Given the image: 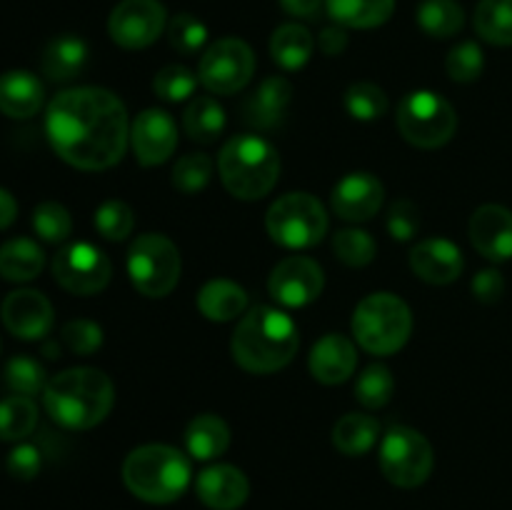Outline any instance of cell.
I'll list each match as a JSON object with an SVG mask.
<instances>
[{"instance_id": "6da1fadb", "label": "cell", "mask_w": 512, "mask_h": 510, "mask_svg": "<svg viewBox=\"0 0 512 510\" xmlns=\"http://www.w3.org/2000/svg\"><path fill=\"white\" fill-rule=\"evenodd\" d=\"M45 133L55 153L73 168L108 170L128 148V110L110 90L80 85L50 100Z\"/></svg>"}, {"instance_id": "7a4b0ae2", "label": "cell", "mask_w": 512, "mask_h": 510, "mask_svg": "<svg viewBox=\"0 0 512 510\" xmlns=\"http://www.w3.org/2000/svg\"><path fill=\"white\" fill-rule=\"evenodd\" d=\"M300 333L288 313L270 305H258L240 318L230 350L235 363L255 375H268L285 368L295 358Z\"/></svg>"}, {"instance_id": "3957f363", "label": "cell", "mask_w": 512, "mask_h": 510, "mask_svg": "<svg viewBox=\"0 0 512 510\" xmlns=\"http://www.w3.org/2000/svg\"><path fill=\"white\" fill-rule=\"evenodd\" d=\"M115 403L113 380L98 368H68L53 375L43 390L50 418L68 430H90L108 418Z\"/></svg>"}, {"instance_id": "277c9868", "label": "cell", "mask_w": 512, "mask_h": 510, "mask_svg": "<svg viewBox=\"0 0 512 510\" xmlns=\"http://www.w3.org/2000/svg\"><path fill=\"white\" fill-rule=\"evenodd\" d=\"M193 468L178 448L165 443L140 445L123 463V483L138 500L150 505L175 503L188 490Z\"/></svg>"}, {"instance_id": "5b68a950", "label": "cell", "mask_w": 512, "mask_h": 510, "mask_svg": "<svg viewBox=\"0 0 512 510\" xmlns=\"http://www.w3.org/2000/svg\"><path fill=\"white\" fill-rule=\"evenodd\" d=\"M220 180L238 200H260L280 178V155L260 135H235L223 145L218 158Z\"/></svg>"}, {"instance_id": "8992f818", "label": "cell", "mask_w": 512, "mask_h": 510, "mask_svg": "<svg viewBox=\"0 0 512 510\" xmlns=\"http://www.w3.org/2000/svg\"><path fill=\"white\" fill-rule=\"evenodd\" d=\"M413 333L408 303L393 293L365 295L353 313V335L370 355H393Z\"/></svg>"}, {"instance_id": "52a82bcc", "label": "cell", "mask_w": 512, "mask_h": 510, "mask_svg": "<svg viewBox=\"0 0 512 510\" xmlns=\"http://www.w3.org/2000/svg\"><path fill=\"white\" fill-rule=\"evenodd\" d=\"M325 205L310 193H288L275 200L265 215L268 235L283 248H313L328 233Z\"/></svg>"}, {"instance_id": "ba28073f", "label": "cell", "mask_w": 512, "mask_h": 510, "mask_svg": "<svg viewBox=\"0 0 512 510\" xmlns=\"http://www.w3.org/2000/svg\"><path fill=\"white\" fill-rule=\"evenodd\" d=\"M180 250L168 235L143 233L128 250V275L145 298H165L180 280Z\"/></svg>"}, {"instance_id": "9c48e42d", "label": "cell", "mask_w": 512, "mask_h": 510, "mask_svg": "<svg viewBox=\"0 0 512 510\" xmlns=\"http://www.w3.org/2000/svg\"><path fill=\"white\" fill-rule=\"evenodd\" d=\"M398 130L410 145L423 150L440 148L458 130L455 108L433 90H413L398 105Z\"/></svg>"}, {"instance_id": "30bf717a", "label": "cell", "mask_w": 512, "mask_h": 510, "mask_svg": "<svg viewBox=\"0 0 512 510\" xmlns=\"http://www.w3.org/2000/svg\"><path fill=\"white\" fill-rule=\"evenodd\" d=\"M380 470L398 488H418L430 478L435 465L433 445L408 425H395L380 440Z\"/></svg>"}, {"instance_id": "8fae6325", "label": "cell", "mask_w": 512, "mask_h": 510, "mask_svg": "<svg viewBox=\"0 0 512 510\" xmlns=\"http://www.w3.org/2000/svg\"><path fill=\"white\" fill-rule=\"evenodd\" d=\"M255 75V55L245 40L220 38L203 53L198 80L215 95H233L243 90Z\"/></svg>"}, {"instance_id": "7c38bea8", "label": "cell", "mask_w": 512, "mask_h": 510, "mask_svg": "<svg viewBox=\"0 0 512 510\" xmlns=\"http://www.w3.org/2000/svg\"><path fill=\"white\" fill-rule=\"evenodd\" d=\"M53 275L60 288L73 295H95L108 288L113 263L93 243H70L53 258Z\"/></svg>"}, {"instance_id": "4fadbf2b", "label": "cell", "mask_w": 512, "mask_h": 510, "mask_svg": "<svg viewBox=\"0 0 512 510\" xmlns=\"http://www.w3.org/2000/svg\"><path fill=\"white\" fill-rule=\"evenodd\" d=\"M168 28V13L160 0H120L108 18L113 43L125 50H143Z\"/></svg>"}, {"instance_id": "5bb4252c", "label": "cell", "mask_w": 512, "mask_h": 510, "mask_svg": "<svg viewBox=\"0 0 512 510\" xmlns=\"http://www.w3.org/2000/svg\"><path fill=\"white\" fill-rule=\"evenodd\" d=\"M325 285L323 268L308 255H288L273 268L268 290L278 303L288 308H305L320 298Z\"/></svg>"}, {"instance_id": "9a60e30c", "label": "cell", "mask_w": 512, "mask_h": 510, "mask_svg": "<svg viewBox=\"0 0 512 510\" xmlns=\"http://www.w3.org/2000/svg\"><path fill=\"white\" fill-rule=\"evenodd\" d=\"M130 145L140 165H163L178 148V125L173 115L160 108H148L130 125Z\"/></svg>"}, {"instance_id": "2e32d148", "label": "cell", "mask_w": 512, "mask_h": 510, "mask_svg": "<svg viewBox=\"0 0 512 510\" xmlns=\"http://www.w3.org/2000/svg\"><path fill=\"white\" fill-rule=\"evenodd\" d=\"M3 325L20 340H40L53 328V305L40 290H13L0 305Z\"/></svg>"}, {"instance_id": "e0dca14e", "label": "cell", "mask_w": 512, "mask_h": 510, "mask_svg": "<svg viewBox=\"0 0 512 510\" xmlns=\"http://www.w3.org/2000/svg\"><path fill=\"white\" fill-rule=\"evenodd\" d=\"M385 188L373 173H348L333 188V210L348 223H363L383 208Z\"/></svg>"}, {"instance_id": "ac0fdd59", "label": "cell", "mask_w": 512, "mask_h": 510, "mask_svg": "<svg viewBox=\"0 0 512 510\" xmlns=\"http://www.w3.org/2000/svg\"><path fill=\"white\" fill-rule=\"evenodd\" d=\"M470 243L493 263L512 258V210L505 205H480L470 218Z\"/></svg>"}, {"instance_id": "d6986e66", "label": "cell", "mask_w": 512, "mask_h": 510, "mask_svg": "<svg viewBox=\"0 0 512 510\" xmlns=\"http://www.w3.org/2000/svg\"><path fill=\"white\" fill-rule=\"evenodd\" d=\"M410 268L430 285H448L463 275V250L448 238H425L410 250Z\"/></svg>"}, {"instance_id": "ffe728a7", "label": "cell", "mask_w": 512, "mask_h": 510, "mask_svg": "<svg viewBox=\"0 0 512 510\" xmlns=\"http://www.w3.org/2000/svg\"><path fill=\"white\" fill-rule=\"evenodd\" d=\"M195 493L200 503L210 510H238L250 495V483L245 473L235 465L215 463L200 470L195 480Z\"/></svg>"}, {"instance_id": "44dd1931", "label": "cell", "mask_w": 512, "mask_h": 510, "mask_svg": "<svg viewBox=\"0 0 512 510\" xmlns=\"http://www.w3.org/2000/svg\"><path fill=\"white\" fill-rule=\"evenodd\" d=\"M310 373L323 385H340L355 373L358 353L353 340L340 333H328L310 350Z\"/></svg>"}, {"instance_id": "7402d4cb", "label": "cell", "mask_w": 512, "mask_h": 510, "mask_svg": "<svg viewBox=\"0 0 512 510\" xmlns=\"http://www.w3.org/2000/svg\"><path fill=\"white\" fill-rule=\"evenodd\" d=\"M290 98H293V85L283 75H270L255 88V93L245 100L243 115L253 128L273 130L283 123L288 113Z\"/></svg>"}, {"instance_id": "603a6c76", "label": "cell", "mask_w": 512, "mask_h": 510, "mask_svg": "<svg viewBox=\"0 0 512 510\" xmlns=\"http://www.w3.org/2000/svg\"><path fill=\"white\" fill-rule=\"evenodd\" d=\"M45 88L28 70H8L0 75V113L8 118H33L43 108Z\"/></svg>"}, {"instance_id": "cb8c5ba5", "label": "cell", "mask_w": 512, "mask_h": 510, "mask_svg": "<svg viewBox=\"0 0 512 510\" xmlns=\"http://www.w3.org/2000/svg\"><path fill=\"white\" fill-rule=\"evenodd\" d=\"M88 55V45H85L83 38H78V35H58V38L45 45L40 68H43L45 78L53 80V83H70L85 70Z\"/></svg>"}, {"instance_id": "d4e9b609", "label": "cell", "mask_w": 512, "mask_h": 510, "mask_svg": "<svg viewBox=\"0 0 512 510\" xmlns=\"http://www.w3.org/2000/svg\"><path fill=\"white\" fill-rule=\"evenodd\" d=\"M198 308L213 323H228V320H235L245 313L248 293H245L243 285L233 283V280H208L198 293Z\"/></svg>"}, {"instance_id": "484cf974", "label": "cell", "mask_w": 512, "mask_h": 510, "mask_svg": "<svg viewBox=\"0 0 512 510\" xmlns=\"http://www.w3.org/2000/svg\"><path fill=\"white\" fill-rule=\"evenodd\" d=\"M45 268V253L35 240L10 238L0 245V278L10 283H28Z\"/></svg>"}, {"instance_id": "4316f807", "label": "cell", "mask_w": 512, "mask_h": 510, "mask_svg": "<svg viewBox=\"0 0 512 510\" xmlns=\"http://www.w3.org/2000/svg\"><path fill=\"white\" fill-rule=\"evenodd\" d=\"M230 428L220 415L203 413L185 428V448L195 460H215L228 450Z\"/></svg>"}, {"instance_id": "83f0119b", "label": "cell", "mask_w": 512, "mask_h": 510, "mask_svg": "<svg viewBox=\"0 0 512 510\" xmlns=\"http://www.w3.org/2000/svg\"><path fill=\"white\" fill-rule=\"evenodd\" d=\"M315 38L305 25L285 23L270 38V55L283 70H300L313 58Z\"/></svg>"}, {"instance_id": "f1b7e54d", "label": "cell", "mask_w": 512, "mask_h": 510, "mask_svg": "<svg viewBox=\"0 0 512 510\" xmlns=\"http://www.w3.org/2000/svg\"><path fill=\"white\" fill-rule=\"evenodd\" d=\"M330 18L343 28H378L388 23L395 0H325Z\"/></svg>"}, {"instance_id": "f546056e", "label": "cell", "mask_w": 512, "mask_h": 510, "mask_svg": "<svg viewBox=\"0 0 512 510\" xmlns=\"http://www.w3.org/2000/svg\"><path fill=\"white\" fill-rule=\"evenodd\" d=\"M380 438V423L368 413H348L335 423L333 445L348 458H358L375 448Z\"/></svg>"}, {"instance_id": "4dcf8cb0", "label": "cell", "mask_w": 512, "mask_h": 510, "mask_svg": "<svg viewBox=\"0 0 512 510\" xmlns=\"http://www.w3.org/2000/svg\"><path fill=\"white\" fill-rule=\"evenodd\" d=\"M183 128L190 140L215 143L225 130V108L213 95H198L185 108Z\"/></svg>"}, {"instance_id": "1f68e13d", "label": "cell", "mask_w": 512, "mask_h": 510, "mask_svg": "<svg viewBox=\"0 0 512 510\" xmlns=\"http://www.w3.org/2000/svg\"><path fill=\"white\" fill-rule=\"evenodd\" d=\"M475 30L490 45H512V0H480L475 8Z\"/></svg>"}, {"instance_id": "d6a6232c", "label": "cell", "mask_w": 512, "mask_h": 510, "mask_svg": "<svg viewBox=\"0 0 512 510\" xmlns=\"http://www.w3.org/2000/svg\"><path fill=\"white\" fill-rule=\"evenodd\" d=\"M415 18L430 38H453L465 25V13L458 0H423Z\"/></svg>"}, {"instance_id": "836d02e7", "label": "cell", "mask_w": 512, "mask_h": 510, "mask_svg": "<svg viewBox=\"0 0 512 510\" xmlns=\"http://www.w3.org/2000/svg\"><path fill=\"white\" fill-rule=\"evenodd\" d=\"M38 425V408L28 395H8L0 400V440L15 443L28 438Z\"/></svg>"}, {"instance_id": "e575fe53", "label": "cell", "mask_w": 512, "mask_h": 510, "mask_svg": "<svg viewBox=\"0 0 512 510\" xmlns=\"http://www.w3.org/2000/svg\"><path fill=\"white\" fill-rule=\"evenodd\" d=\"M395 393V378L390 373L388 365L373 363L360 373L358 383H355V398L360 400V405L370 410L385 408L390 403Z\"/></svg>"}, {"instance_id": "d590c367", "label": "cell", "mask_w": 512, "mask_h": 510, "mask_svg": "<svg viewBox=\"0 0 512 510\" xmlns=\"http://www.w3.org/2000/svg\"><path fill=\"white\" fill-rule=\"evenodd\" d=\"M343 103L350 118L363 120V123L380 120L385 113H388V105H390L385 90L375 83H353L348 90H345Z\"/></svg>"}, {"instance_id": "8d00e7d4", "label": "cell", "mask_w": 512, "mask_h": 510, "mask_svg": "<svg viewBox=\"0 0 512 510\" xmlns=\"http://www.w3.org/2000/svg\"><path fill=\"white\" fill-rule=\"evenodd\" d=\"M333 250L340 263H345L348 268H365L368 263H373L378 245H375L373 235L368 230L345 228L335 233Z\"/></svg>"}, {"instance_id": "74e56055", "label": "cell", "mask_w": 512, "mask_h": 510, "mask_svg": "<svg viewBox=\"0 0 512 510\" xmlns=\"http://www.w3.org/2000/svg\"><path fill=\"white\" fill-rule=\"evenodd\" d=\"M5 383H8V388L15 395H28V398H33V395L45 390L48 375H45V368L35 358H30V355H15L5 365Z\"/></svg>"}, {"instance_id": "f35d334b", "label": "cell", "mask_w": 512, "mask_h": 510, "mask_svg": "<svg viewBox=\"0 0 512 510\" xmlns=\"http://www.w3.org/2000/svg\"><path fill=\"white\" fill-rule=\"evenodd\" d=\"M33 230L45 243H65L73 233V218H70L65 205L55 203V200H45L33 210Z\"/></svg>"}, {"instance_id": "ab89813d", "label": "cell", "mask_w": 512, "mask_h": 510, "mask_svg": "<svg viewBox=\"0 0 512 510\" xmlns=\"http://www.w3.org/2000/svg\"><path fill=\"white\" fill-rule=\"evenodd\" d=\"M135 213L128 203L123 200H105L98 210H95V228L110 243H120L133 233Z\"/></svg>"}, {"instance_id": "60d3db41", "label": "cell", "mask_w": 512, "mask_h": 510, "mask_svg": "<svg viewBox=\"0 0 512 510\" xmlns=\"http://www.w3.org/2000/svg\"><path fill=\"white\" fill-rule=\"evenodd\" d=\"M213 178V160L205 153H188L175 163L173 185L185 195L200 193Z\"/></svg>"}, {"instance_id": "b9f144b4", "label": "cell", "mask_w": 512, "mask_h": 510, "mask_svg": "<svg viewBox=\"0 0 512 510\" xmlns=\"http://www.w3.org/2000/svg\"><path fill=\"white\" fill-rule=\"evenodd\" d=\"M198 88V75L188 70L185 65H165L153 80V90L160 100L168 103H180L188 100Z\"/></svg>"}, {"instance_id": "7bdbcfd3", "label": "cell", "mask_w": 512, "mask_h": 510, "mask_svg": "<svg viewBox=\"0 0 512 510\" xmlns=\"http://www.w3.org/2000/svg\"><path fill=\"white\" fill-rule=\"evenodd\" d=\"M445 70H448V75L455 83H473V80H478L485 70L483 48H480L478 43H473V40L458 43L448 53Z\"/></svg>"}, {"instance_id": "ee69618b", "label": "cell", "mask_w": 512, "mask_h": 510, "mask_svg": "<svg viewBox=\"0 0 512 510\" xmlns=\"http://www.w3.org/2000/svg\"><path fill=\"white\" fill-rule=\"evenodd\" d=\"M168 40L178 53L195 55L208 43V28L200 18L190 13H178L168 23Z\"/></svg>"}, {"instance_id": "f6af8a7d", "label": "cell", "mask_w": 512, "mask_h": 510, "mask_svg": "<svg viewBox=\"0 0 512 510\" xmlns=\"http://www.w3.org/2000/svg\"><path fill=\"white\" fill-rule=\"evenodd\" d=\"M63 343L75 355H93L103 345V328L93 320H70L63 325Z\"/></svg>"}, {"instance_id": "bcb514c9", "label": "cell", "mask_w": 512, "mask_h": 510, "mask_svg": "<svg viewBox=\"0 0 512 510\" xmlns=\"http://www.w3.org/2000/svg\"><path fill=\"white\" fill-rule=\"evenodd\" d=\"M420 230V215L410 200H395L388 210V233L393 235V240H413L415 233Z\"/></svg>"}, {"instance_id": "7dc6e473", "label": "cell", "mask_w": 512, "mask_h": 510, "mask_svg": "<svg viewBox=\"0 0 512 510\" xmlns=\"http://www.w3.org/2000/svg\"><path fill=\"white\" fill-rule=\"evenodd\" d=\"M40 465H43V458H40V450L35 445L20 443L10 450L8 470L13 478L33 480L40 473Z\"/></svg>"}, {"instance_id": "c3c4849f", "label": "cell", "mask_w": 512, "mask_h": 510, "mask_svg": "<svg viewBox=\"0 0 512 510\" xmlns=\"http://www.w3.org/2000/svg\"><path fill=\"white\" fill-rule=\"evenodd\" d=\"M470 288H473V295L480 300V303L493 305L505 295V278L500 270L485 268L475 275L473 283H470Z\"/></svg>"}, {"instance_id": "681fc988", "label": "cell", "mask_w": 512, "mask_h": 510, "mask_svg": "<svg viewBox=\"0 0 512 510\" xmlns=\"http://www.w3.org/2000/svg\"><path fill=\"white\" fill-rule=\"evenodd\" d=\"M318 48L325 55H340L348 48V33H345L343 25H328V28L320 30L318 35Z\"/></svg>"}, {"instance_id": "f907efd6", "label": "cell", "mask_w": 512, "mask_h": 510, "mask_svg": "<svg viewBox=\"0 0 512 510\" xmlns=\"http://www.w3.org/2000/svg\"><path fill=\"white\" fill-rule=\"evenodd\" d=\"M283 10L295 18H315L323 5V0H280Z\"/></svg>"}, {"instance_id": "816d5d0a", "label": "cell", "mask_w": 512, "mask_h": 510, "mask_svg": "<svg viewBox=\"0 0 512 510\" xmlns=\"http://www.w3.org/2000/svg\"><path fill=\"white\" fill-rule=\"evenodd\" d=\"M15 215H18V203H15V198L8 193V190L0 188V230L13 225Z\"/></svg>"}]
</instances>
